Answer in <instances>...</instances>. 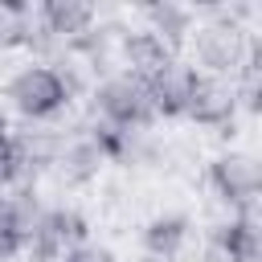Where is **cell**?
<instances>
[{"label":"cell","instance_id":"1","mask_svg":"<svg viewBox=\"0 0 262 262\" xmlns=\"http://www.w3.org/2000/svg\"><path fill=\"white\" fill-rule=\"evenodd\" d=\"M74 90H78V78H74L70 66L33 61V66H25L8 78L4 98L25 123H49L74 102Z\"/></svg>","mask_w":262,"mask_h":262},{"label":"cell","instance_id":"2","mask_svg":"<svg viewBox=\"0 0 262 262\" xmlns=\"http://www.w3.org/2000/svg\"><path fill=\"white\" fill-rule=\"evenodd\" d=\"M188 45H192V66L205 78L221 82V78H237V70L246 66V57L254 49V37L246 33V25L233 12H213L192 25Z\"/></svg>","mask_w":262,"mask_h":262},{"label":"cell","instance_id":"3","mask_svg":"<svg viewBox=\"0 0 262 262\" xmlns=\"http://www.w3.org/2000/svg\"><path fill=\"white\" fill-rule=\"evenodd\" d=\"M90 111H94V123L123 127V131H151V123H156V111H151V98H147V82L131 78L123 70L106 74L94 86Z\"/></svg>","mask_w":262,"mask_h":262},{"label":"cell","instance_id":"4","mask_svg":"<svg viewBox=\"0 0 262 262\" xmlns=\"http://www.w3.org/2000/svg\"><path fill=\"white\" fill-rule=\"evenodd\" d=\"M209 188L229 209V217L258 213V160L250 151H225L209 164Z\"/></svg>","mask_w":262,"mask_h":262},{"label":"cell","instance_id":"5","mask_svg":"<svg viewBox=\"0 0 262 262\" xmlns=\"http://www.w3.org/2000/svg\"><path fill=\"white\" fill-rule=\"evenodd\" d=\"M86 229L90 225L74 205H49L25 242V258L29 262H61L70 250H78L86 242Z\"/></svg>","mask_w":262,"mask_h":262},{"label":"cell","instance_id":"6","mask_svg":"<svg viewBox=\"0 0 262 262\" xmlns=\"http://www.w3.org/2000/svg\"><path fill=\"white\" fill-rule=\"evenodd\" d=\"M201 82H205V74L192 61H180V57H172L160 74H151L147 78V98H151L156 119H188Z\"/></svg>","mask_w":262,"mask_h":262},{"label":"cell","instance_id":"7","mask_svg":"<svg viewBox=\"0 0 262 262\" xmlns=\"http://www.w3.org/2000/svg\"><path fill=\"white\" fill-rule=\"evenodd\" d=\"M201 262H262V229L258 217H225L205 229Z\"/></svg>","mask_w":262,"mask_h":262},{"label":"cell","instance_id":"8","mask_svg":"<svg viewBox=\"0 0 262 262\" xmlns=\"http://www.w3.org/2000/svg\"><path fill=\"white\" fill-rule=\"evenodd\" d=\"M33 16H37V45H45V41H57V45H74L82 33H90L94 25H98V12H94V4H82V0H45V4H37L33 8Z\"/></svg>","mask_w":262,"mask_h":262},{"label":"cell","instance_id":"9","mask_svg":"<svg viewBox=\"0 0 262 262\" xmlns=\"http://www.w3.org/2000/svg\"><path fill=\"white\" fill-rule=\"evenodd\" d=\"M102 168H106V156H102V147L94 143V135H90V127H86V131H78V135H66V143H61V151H57V160H53L49 172H53L66 188H82V184L98 180Z\"/></svg>","mask_w":262,"mask_h":262},{"label":"cell","instance_id":"10","mask_svg":"<svg viewBox=\"0 0 262 262\" xmlns=\"http://www.w3.org/2000/svg\"><path fill=\"white\" fill-rule=\"evenodd\" d=\"M115 53H119V61H123V74H131V78H151V74H160L176 53L151 33V29H123L119 33V41H115Z\"/></svg>","mask_w":262,"mask_h":262},{"label":"cell","instance_id":"11","mask_svg":"<svg viewBox=\"0 0 262 262\" xmlns=\"http://www.w3.org/2000/svg\"><path fill=\"white\" fill-rule=\"evenodd\" d=\"M90 135H94V143L102 147L106 164H119V168H143V164L156 160V139H151V131H123V127L90 123Z\"/></svg>","mask_w":262,"mask_h":262},{"label":"cell","instance_id":"12","mask_svg":"<svg viewBox=\"0 0 262 262\" xmlns=\"http://www.w3.org/2000/svg\"><path fill=\"white\" fill-rule=\"evenodd\" d=\"M192 242V217L188 213H160L143 225V254L156 262H176Z\"/></svg>","mask_w":262,"mask_h":262},{"label":"cell","instance_id":"13","mask_svg":"<svg viewBox=\"0 0 262 262\" xmlns=\"http://www.w3.org/2000/svg\"><path fill=\"white\" fill-rule=\"evenodd\" d=\"M143 16H147V25L143 29H151L172 53L188 41V33H192V25H196V12L188 8V4H172V0H160V4H147L143 8Z\"/></svg>","mask_w":262,"mask_h":262},{"label":"cell","instance_id":"14","mask_svg":"<svg viewBox=\"0 0 262 262\" xmlns=\"http://www.w3.org/2000/svg\"><path fill=\"white\" fill-rule=\"evenodd\" d=\"M12 184H20V160H16V143H12V127L0 111V192H8Z\"/></svg>","mask_w":262,"mask_h":262},{"label":"cell","instance_id":"15","mask_svg":"<svg viewBox=\"0 0 262 262\" xmlns=\"http://www.w3.org/2000/svg\"><path fill=\"white\" fill-rule=\"evenodd\" d=\"M61 262H119V258H115V254H111L106 246H94V242H82V246H78V250H70V254L61 258Z\"/></svg>","mask_w":262,"mask_h":262},{"label":"cell","instance_id":"16","mask_svg":"<svg viewBox=\"0 0 262 262\" xmlns=\"http://www.w3.org/2000/svg\"><path fill=\"white\" fill-rule=\"evenodd\" d=\"M135 262H156V258H147V254H143V258H135Z\"/></svg>","mask_w":262,"mask_h":262}]
</instances>
